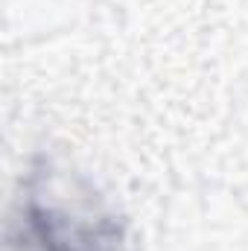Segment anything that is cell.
<instances>
[{
  "mask_svg": "<svg viewBox=\"0 0 248 251\" xmlns=\"http://www.w3.org/2000/svg\"><path fill=\"white\" fill-rule=\"evenodd\" d=\"M24 251H120V228L111 216H76L29 199Z\"/></svg>",
  "mask_w": 248,
  "mask_h": 251,
  "instance_id": "obj_1",
  "label": "cell"
}]
</instances>
